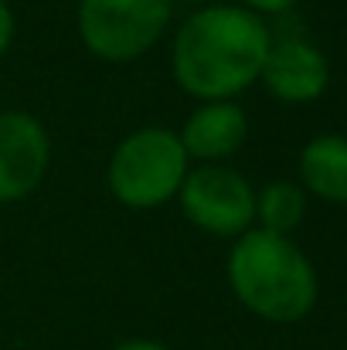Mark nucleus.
Segmentation results:
<instances>
[{
    "label": "nucleus",
    "mask_w": 347,
    "mask_h": 350,
    "mask_svg": "<svg viewBox=\"0 0 347 350\" xmlns=\"http://www.w3.org/2000/svg\"><path fill=\"white\" fill-rule=\"evenodd\" d=\"M272 31L242 3H205L177 31L170 68L177 85L201 103H229L259 82Z\"/></svg>",
    "instance_id": "1"
},
{
    "label": "nucleus",
    "mask_w": 347,
    "mask_h": 350,
    "mask_svg": "<svg viewBox=\"0 0 347 350\" xmlns=\"http://www.w3.org/2000/svg\"><path fill=\"white\" fill-rule=\"evenodd\" d=\"M235 299L266 323H300L313 313L320 282L313 262L290 234L248 228L235 238L225 265Z\"/></svg>",
    "instance_id": "2"
},
{
    "label": "nucleus",
    "mask_w": 347,
    "mask_h": 350,
    "mask_svg": "<svg viewBox=\"0 0 347 350\" xmlns=\"http://www.w3.org/2000/svg\"><path fill=\"white\" fill-rule=\"evenodd\" d=\"M188 177V153L181 136L164 126H146L129 133L113 150L106 184L119 204L133 211H150L177 198Z\"/></svg>",
    "instance_id": "3"
},
{
    "label": "nucleus",
    "mask_w": 347,
    "mask_h": 350,
    "mask_svg": "<svg viewBox=\"0 0 347 350\" xmlns=\"http://www.w3.org/2000/svg\"><path fill=\"white\" fill-rule=\"evenodd\" d=\"M174 0H79V38L103 62H133L167 31Z\"/></svg>",
    "instance_id": "4"
},
{
    "label": "nucleus",
    "mask_w": 347,
    "mask_h": 350,
    "mask_svg": "<svg viewBox=\"0 0 347 350\" xmlns=\"http://www.w3.org/2000/svg\"><path fill=\"white\" fill-rule=\"evenodd\" d=\"M184 218L208 234L238 238L255 225V191L252 184L222 163H201L188 170L177 191Z\"/></svg>",
    "instance_id": "5"
},
{
    "label": "nucleus",
    "mask_w": 347,
    "mask_h": 350,
    "mask_svg": "<svg viewBox=\"0 0 347 350\" xmlns=\"http://www.w3.org/2000/svg\"><path fill=\"white\" fill-rule=\"evenodd\" d=\"M51 167V139L44 122L31 113H0V204L24 201L38 191Z\"/></svg>",
    "instance_id": "6"
},
{
    "label": "nucleus",
    "mask_w": 347,
    "mask_h": 350,
    "mask_svg": "<svg viewBox=\"0 0 347 350\" xmlns=\"http://www.w3.org/2000/svg\"><path fill=\"white\" fill-rule=\"evenodd\" d=\"M259 82L279 103L303 106L327 92L331 65L313 41H307L300 34H286V38H272Z\"/></svg>",
    "instance_id": "7"
},
{
    "label": "nucleus",
    "mask_w": 347,
    "mask_h": 350,
    "mask_svg": "<svg viewBox=\"0 0 347 350\" xmlns=\"http://www.w3.org/2000/svg\"><path fill=\"white\" fill-rule=\"evenodd\" d=\"M181 146L188 153V160H201V163H222L231 153L242 150L245 136H248V119L235 103H201L188 122L181 126Z\"/></svg>",
    "instance_id": "8"
},
{
    "label": "nucleus",
    "mask_w": 347,
    "mask_h": 350,
    "mask_svg": "<svg viewBox=\"0 0 347 350\" xmlns=\"http://www.w3.org/2000/svg\"><path fill=\"white\" fill-rule=\"evenodd\" d=\"M300 187L320 201L347 204V136L320 133L300 150Z\"/></svg>",
    "instance_id": "9"
},
{
    "label": "nucleus",
    "mask_w": 347,
    "mask_h": 350,
    "mask_svg": "<svg viewBox=\"0 0 347 350\" xmlns=\"http://www.w3.org/2000/svg\"><path fill=\"white\" fill-rule=\"evenodd\" d=\"M307 215V191L290 180H272L255 191V221L259 228L276 234H290Z\"/></svg>",
    "instance_id": "10"
},
{
    "label": "nucleus",
    "mask_w": 347,
    "mask_h": 350,
    "mask_svg": "<svg viewBox=\"0 0 347 350\" xmlns=\"http://www.w3.org/2000/svg\"><path fill=\"white\" fill-rule=\"evenodd\" d=\"M10 41H14V10L7 0H0V58L7 55Z\"/></svg>",
    "instance_id": "11"
},
{
    "label": "nucleus",
    "mask_w": 347,
    "mask_h": 350,
    "mask_svg": "<svg viewBox=\"0 0 347 350\" xmlns=\"http://www.w3.org/2000/svg\"><path fill=\"white\" fill-rule=\"evenodd\" d=\"M296 0H242V7L255 10V14H286Z\"/></svg>",
    "instance_id": "12"
},
{
    "label": "nucleus",
    "mask_w": 347,
    "mask_h": 350,
    "mask_svg": "<svg viewBox=\"0 0 347 350\" xmlns=\"http://www.w3.org/2000/svg\"><path fill=\"white\" fill-rule=\"evenodd\" d=\"M113 350H170L160 340H146V337H129V340H119Z\"/></svg>",
    "instance_id": "13"
},
{
    "label": "nucleus",
    "mask_w": 347,
    "mask_h": 350,
    "mask_svg": "<svg viewBox=\"0 0 347 350\" xmlns=\"http://www.w3.org/2000/svg\"><path fill=\"white\" fill-rule=\"evenodd\" d=\"M184 3H194V7H205L208 0H184Z\"/></svg>",
    "instance_id": "14"
}]
</instances>
